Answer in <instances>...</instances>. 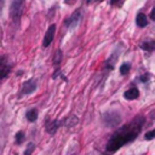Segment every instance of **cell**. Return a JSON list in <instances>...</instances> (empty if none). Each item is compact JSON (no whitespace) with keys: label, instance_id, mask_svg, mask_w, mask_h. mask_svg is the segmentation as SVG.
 <instances>
[{"label":"cell","instance_id":"obj_4","mask_svg":"<svg viewBox=\"0 0 155 155\" xmlns=\"http://www.w3.org/2000/svg\"><path fill=\"white\" fill-rule=\"evenodd\" d=\"M35 90H36V82L34 80H27V81L23 82V86H22V90H21V96L33 93Z\"/></svg>","mask_w":155,"mask_h":155},{"label":"cell","instance_id":"obj_10","mask_svg":"<svg viewBox=\"0 0 155 155\" xmlns=\"http://www.w3.org/2000/svg\"><path fill=\"white\" fill-rule=\"evenodd\" d=\"M136 23H137V25H138L139 28L147 27V25H148V18H147V16H145L144 13L139 12V13L137 15V17H136Z\"/></svg>","mask_w":155,"mask_h":155},{"label":"cell","instance_id":"obj_13","mask_svg":"<svg viewBox=\"0 0 155 155\" xmlns=\"http://www.w3.org/2000/svg\"><path fill=\"white\" fill-rule=\"evenodd\" d=\"M62 58H63L62 51H61V50H57V51L54 52V56H53V59H52L53 64H54V65H58V64L62 62Z\"/></svg>","mask_w":155,"mask_h":155},{"label":"cell","instance_id":"obj_5","mask_svg":"<svg viewBox=\"0 0 155 155\" xmlns=\"http://www.w3.org/2000/svg\"><path fill=\"white\" fill-rule=\"evenodd\" d=\"M79 21H80V11L76 10L69 18H67V19L64 21V24H65L67 28H74V27L78 25Z\"/></svg>","mask_w":155,"mask_h":155},{"label":"cell","instance_id":"obj_7","mask_svg":"<svg viewBox=\"0 0 155 155\" xmlns=\"http://www.w3.org/2000/svg\"><path fill=\"white\" fill-rule=\"evenodd\" d=\"M10 69H11V65L6 61V57L5 56H1V58H0V73H1L0 78L1 79H5L7 76V74L10 73Z\"/></svg>","mask_w":155,"mask_h":155},{"label":"cell","instance_id":"obj_6","mask_svg":"<svg viewBox=\"0 0 155 155\" xmlns=\"http://www.w3.org/2000/svg\"><path fill=\"white\" fill-rule=\"evenodd\" d=\"M61 125H62V121H59V120H47V122L45 125L46 132L50 134H54Z\"/></svg>","mask_w":155,"mask_h":155},{"label":"cell","instance_id":"obj_19","mask_svg":"<svg viewBox=\"0 0 155 155\" xmlns=\"http://www.w3.org/2000/svg\"><path fill=\"white\" fill-rule=\"evenodd\" d=\"M149 17H150V19H151V21H155V7L151 10V12H150Z\"/></svg>","mask_w":155,"mask_h":155},{"label":"cell","instance_id":"obj_1","mask_svg":"<svg viewBox=\"0 0 155 155\" xmlns=\"http://www.w3.org/2000/svg\"><path fill=\"white\" fill-rule=\"evenodd\" d=\"M144 122H145V119L142 115H138V116L133 117L128 124L117 128L113 133V136L109 138V140L105 145V149L103 151V155H113L121 147L134 140L138 137V134L140 133V131L144 126Z\"/></svg>","mask_w":155,"mask_h":155},{"label":"cell","instance_id":"obj_9","mask_svg":"<svg viewBox=\"0 0 155 155\" xmlns=\"http://www.w3.org/2000/svg\"><path fill=\"white\" fill-rule=\"evenodd\" d=\"M79 122V117L75 115H70L69 117H65L64 120H62V125L67 126V127H73Z\"/></svg>","mask_w":155,"mask_h":155},{"label":"cell","instance_id":"obj_2","mask_svg":"<svg viewBox=\"0 0 155 155\" xmlns=\"http://www.w3.org/2000/svg\"><path fill=\"white\" fill-rule=\"evenodd\" d=\"M24 8V0H12L10 6V16L12 21L18 22Z\"/></svg>","mask_w":155,"mask_h":155},{"label":"cell","instance_id":"obj_11","mask_svg":"<svg viewBox=\"0 0 155 155\" xmlns=\"http://www.w3.org/2000/svg\"><path fill=\"white\" fill-rule=\"evenodd\" d=\"M140 48L144 50V51H148V52L155 51V40H147V41H143V42L140 44Z\"/></svg>","mask_w":155,"mask_h":155},{"label":"cell","instance_id":"obj_14","mask_svg":"<svg viewBox=\"0 0 155 155\" xmlns=\"http://www.w3.org/2000/svg\"><path fill=\"white\" fill-rule=\"evenodd\" d=\"M130 69H131V63L126 62V63L121 64V67H120V74L121 75H126L130 71Z\"/></svg>","mask_w":155,"mask_h":155},{"label":"cell","instance_id":"obj_17","mask_svg":"<svg viewBox=\"0 0 155 155\" xmlns=\"http://www.w3.org/2000/svg\"><path fill=\"white\" fill-rule=\"evenodd\" d=\"M144 138H145L147 140H151L153 138H155V128H154V130H151V131H148V132L145 133Z\"/></svg>","mask_w":155,"mask_h":155},{"label":"cell","instance_id":"obj_21","mask_svg":"<svg viewBox=\"0 0 155 155\" xmlns=\"http://www.w3.org/2000/svg\"><path fill=\"white\" fill-rule=\"evenodd\" d=\"M94 1H97V2H99V1H102V0H94Z\"/></svg>","mask_w":155,"mask_h":155},{"label":"cell","instance_id":"obj_12","mask_svg":"<svg viewBox=\"0 0 155 155\" xmlns=\"http://www.w3.org/2000/svg\"><path fill=\"white\" fill-rule=\"evenodd\" d=\"M25 117H27V120L29 122L36 121V119H38V110L36 109H29L27 111V114H25Z\"/></svg>","mask_w":155,"mask_h":155},{"label":"cell","instance_id":"obj_20","mask_svg":"<svg viewBox=\"0 0 155 155\" xmlns=\"http://www.w3.org/2000/svg\"><path fill=\"white\" fill-rule=\"evenodd\" d=\"M119 1H120V0H110V4H111V5H115V4H117Z\"/></svg>","mask_w":155,"mask_h":155},{"label":"cell","instance_id":"obj_18","mask_svg":"<svg viewBox=\"0 0 155 155\" xmlns=\"http://www.w3.org/2000/svg\"><path fill=\"white\" fill-rule=\"evenodd\" d=\"M139 80H140L142 82H148V80H149V74L145 73V74L140 75V76H139Z\"/></svg>","mask_w":155,"mask_h":155},{"label":"cell","instance_id":"obj_3","mask_svg":"<svg viewBox=\"0 0 155 155\" xmlns=\"http://www.w3.org/2000/svg\"><path fill=\"white\" fill-rule=\"evenodd\" d=\"M54 33H56V24H51L48 27V29L46 30V34H45L44 40H42V46L44 47H47L52 42V40L54 38Z\"/></svg>","mask_w":155,"mask_h":155},{"label":"cell","instance_id":"obj_15","mask_svg":"<svg viewBox=\"0 0 155 155\" xmlns=\"http://www.w3.org/2000/svg\"><path fill=\"white\" fill-rule=\"evenodd\" d=\"M23 140H24V132L23 131H18L16 133V144L21 145L23 143Z\"/></svg>","mask_w":155,"mask_h":155},{"label":"cell","instance_id":"obj_16","mask_svg":"<svg viewBox=\"0 0 155 155\" xmlns=\"http://www.w3.org/2000/svg\"><path fill=\"white\" fill-rule=\"evenodd\" d=\"M34 149H35L34 143H29V144H28V147H27V149L24 150V154H23V155H31V154H33V151H34Z\"/></svg>","mask_w":155,"mask_h":155},{"label":"cell","instance_id":"obj_8","mask_svg":"<svg viewBox=\"0 0 155 155\" xmlns=\"http://www.w3.org/2000/svg\"><path fill=\"white\" fill-rule=\"evenodd\" d=\"M138 96H139V92H138V88H136V87H131L124 93V98L128 99V101L136 99V98H138Z\"/></svg>","mask_w":155,"mask_h":155}]
</instances>
